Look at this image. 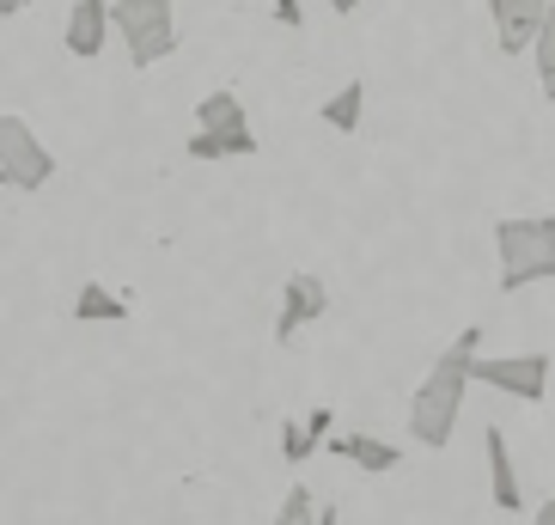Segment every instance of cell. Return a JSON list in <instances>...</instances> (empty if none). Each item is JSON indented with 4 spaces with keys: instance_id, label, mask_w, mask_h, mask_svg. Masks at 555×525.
<instances>
[{
    "instance_id": "obj_14",
    "label": "cell",
    "mask_w": 555,
    "mask_h": 525,
    "mask_svg": "<svg viewBox=\"0 0 555 525\" xmlns=\"http://www.w3.org/2000/svg\"><path fill=\"white\" fill-rule=\"evenodd\" d=\"M360 111H366V86L348 80L343 92H330V99L318 104V123H324V129H336V135H354L360 129Z\"/></svg>"
},
{
    "instance_id": "obj_17",
    "label": "cell",
    "mask_w": 555,
    "mask_h": 525,
    "mask_svg": "<svg viewBox=\"0 0 555 525\" xmlns=\"http://www.w3.org/2000/svg\"><path fill=\"white\" fill-rule=\"evenodd\" d=\"M275 525H318V501H311V489H306V483H294V489L281 495Z\"/></svg>"
},
{
    "instance_id": "obj_8",
    "label": "cell",
    "mask_w": 555,
    "mask_h": 525,
    "mask_svg": "<svg viewBox=\"0 0 555 525\" xmlns=\"http://www.w3.org/2000/svg\"><path fill=\"white\" fill-rule=\"evenodd\" d=\"M111 31H116L111 0H74V13H67V55H74V62H99Z\"/></svg>"
},
{
    "instance_id": "obj_5",
    "label": "cell",
    "mask_w": 555,
    "mask_h": 525,
    "mask_svg": "<svg viewBox=\"0 0 555 525\" xmlns=\"http://www.w3.org/2000/svg\"><path fill=\"white\" fill-rule=\"evenodd\" d=\"M476 385H489V392H506L519 397V404H543V392H550V355H476L470 367Z\"/></svg>"
},
{
    "instance_id": "obj_12",
    "label": "cell",
    "mask_w": 555,
    "mask_h": 525,
    "mask_svg": "<svg viewBox=\"0 0 555 525\" xmlns=\"http://www.w3.org/2000/svg\"><path fill=\"white\" fill-rule=\"evenodd\" d=\"M74 324H129V299L104 281H86L74 294Z\"/></svg>"
},
{
    "instance_id": "obj_11",
    "label": "cell",
    "mask_w": 555,
    "mask_h": 525,
    "mask_svg": "<svg viewBox=\"0 0 555 525\" xmlns=\"http://www.w3.org/2000/svg\"><path fill=\"white\" fill-rule=\"evenodd\" d=\"M330 422H336L330 410H311L306 422H294V415H287V422H281V459H287V464H306L318 446H330Z\"/></svg>"
},
{
    "instance_id": "obj_2",
    "label": "cell",
    "mask_w": 555,
    "mask_h": 525,
    "mask_svg": "<svg viewBox=\"0 0 555 525\" xmlns=\"http://www.w3.org/2000/svg\"><path fill=\"white\" fill-rule=\"evenodd\" d=\"M494 257H501V294L555 281V214H506V220H494Z\"/></svg>"
},
{
    "instance_id": "obj_16",
    "label": "cell",
    "mask_w": 555,
    "mask_h": 525,
    "mask_svg": "<svg viewBox=\"0 0 555 525\" xmlns=\"http://www.w3.org/2000/svg\"><path fill=\"white\" fill-rule=\"evenodd\" d=\"M531 55H538V86H543V99L555 104V0H550V13H543V31H538V43H531Z\"/></svg>"
},
{
    "instance_id": "obj_13",
    "label": "cell",
    "mask_w": 555,
    "mask_h": 525,
    "mask_svg": "<svg viewBox=\"0 0 555 525\" xmlns=\"http://www.w3.org/2000/svg\"><path fill=\"white\" fill-rule=\"evenodd\" d=\"M257 153V135L250 129H232V135H214V129H190V159L214 165V159H250Z\"/></svg>"
},
{
    "instance_id": "obj_1",
    "label": "cell",
    "mask_w": 555,
    "mask_h": 525,
    "mask_svg": "<svg viewBox=\"0 0 555 525\" xmlns=\"http://www.w3.org/2000/svg\"><path fill=\"white\" fill-rule=\"evenodd\" d=\"M476 343H482V330H464L452 348H446L440 361L427 367V379L415 385V397H409V434H415V446H427V452H440L446 440H452L457 427V410H464V392H470L476 379Z\"/></svg>"
},
{
    "instance_id": "obj_6",
    "label": "cell",
    "mask_w": 555,
    "mask_h": 525,
    "mask_svg": "<svg viewBox=\"0 0 555 525\" xmlns=\"http://www.w3.org/2000/svg\"><path fill=\"white\" fill-rule=\"evenodd\" d=\"M330 312V287L311 269H294L287 276V287H281V318H275V343H294L306 324H318V318Z\"/></svg>"
},
{
    "instance_id": "obj_4",
    "label": "cell",
    "mask_w": 555,
    "mask_h": 525,
    "mask_svg": "<svg viewBox=\"0 0 555 525\" xmlns=\"http://www.w3.org/2000/svg\"><path fill=\"white\" fill-rule=\"evenodd\" d=\"M50 178H55V153L37 141V129L25 116L0 111V190L31 196V190H43Z\"/></svg>"
},
{
    "instance_id": "obj_10",
    "label": "cell",
    "mask_w": 555,
    "mask_h": 525,
    "mask_svg": "<svg viewBox=\"0 0 555 525\" xmlns=\"http://www.w3.org/2000/svg\"><path fill=\"white\" fill-rule=\"evenodd\" d=\"M330 452L348 459V464H360L366 476H385V471L403 464V452H397L391 440H378V434H330Z\"/></svg>"
},
{
    "instance_id": "obj_21",
    "label": "cell",
    "mask_w": 555,
    "mask_h": 525,
    "mask_svg": "<svg viewBox=\"0 0 555 525\" xmlns=\"http://www.w3.org/2000/svg\"><path fill=\"white\" fill-rule=\"evenodd\" d=\"M31 0H0V18H13V13H25Z\"/></svg>"
},
{
    "instance_id": "obj_7",
    "label": "cell",
    "mask_w": 555,
    "mask_h": 525,
    "mask_svg": "<svg viewBox=\"0 0 555 525\" xmlns=\"http://www.w3.org/2000/svg\"><path fill=\"white\" fill-rule=\"evenodd\" d=\"M543 13H550V0H489L501 55H525V50H531L538 31H543Z\"/></svg>"
},
{
    "instance_id": "obj_9",
    "label": "cell",
    "mask_w": 555,
    "mask_h": 525,
    "mask_svg": "<svg viewBox=\"0 0 555 525\" xmlns=\"http://www.w3.org/2000/svg\"><path fill=\"white\" fill-rule=\"evenodd\" d=\"M482 459H489V495L501 513H519L525 508V489H519V471H513V452H506V427H489L482 434Z\"/></svg>"
},
{
    "instance_id": "obj_19",
    "label": "cell",
    "mask_w": 555,
    "mask_h": 525,
    "mask_svg": "<svg viewBox=\"0 0 555 525\" xmlns=\"http://www.w3.org/2000/svg\"><path fill=\"white\" fill-rule=\"evenodd\" d=\"M360 7H366V0H330V13H336V18H348V13H360Z\"/></svg>"
},
{
    "instance_id": "obj_3",
    "label": "cell",
    "mask_w": 555,
    "mask_h": 525,
    "mask_svg": "<svg viewBox=\"0 0 555 525\" xmlns=\"http://www.w3.org/2000/svg\"><path fill=\"white\" fill-rule=\"evenodd\" d=\"M111 25L129 50V67H159L178 50V7L171 0H111Z\"/></svg>"
},
{
    "instance_id": "obj_18",
    "label": "cell",
    "mask_w": 555,
    "mask_h": 525,
    "mask_svg": "<svg viewBox=\"0 0 555 525\" xmlns=\"http://www.w3.org/2000/svg\"><path fill=\"white\" fill-rule=\"evenodd\" d=\"M275 18H281V25H294V31L306 25V13H299V0H275Z\"/></svg>"
},
{
    "instance_id": "obj_15",
    "label": "cell",
    "mask_w": 555,
    "mask_h": 525,
    "mask_svg": "<svg viewBox=\"0 0 555 525\" xmlns=\"http://www.w3.org/2000/svg\"><path fill=\"white\" fill-rule=\"evenodd\" d=\"M196 129H214V135L250 129V116H245V104H238V92H208V99L196 104Z\"/></svg>"
},
{
    "instance_id": "obj_20",
    "label": "cell",
    "mask_w": 555,
    "mask_h": 525,
    "mask_svg": "<svg viewBox=\"0 0 555 525\" xmlns=\"http://www.w3.org/2000/svg\"><path fill=\"white\" fill-rule=\"evenodd\" d=\"M531 525H555V501H543V508L531 513Z\"/></svg>"
}]
</instances>
